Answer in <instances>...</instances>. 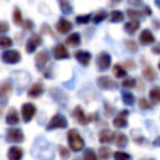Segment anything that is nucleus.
Returning <instances> with one entry per match:
<instances>
[{"label": "nucleus", "mask_w": 160, "mask_h": 160, "mask_svg": "<svg viewBox=\"0 0 160 160\" xmlns=\"http://www.w3.org/2000/svg\"><path fill=\"white\" fill-rule=\"evenodd\" d=\"M68 144H69L70 150H72L75 152L81 151L85 146V141L76 129H70L68 131Z\"/></svg>", "instance_id": "obj_1"}, {"label": "nucleus", "mask_w": 160, "mask_h": 160, "mask_svg": "<svg viewBox=\"0 0 160 160\" xmlns=\"http://www.w3.org/2000/svg\"><path fill=\"white\" fill-rule=\"evenodd\" d=\"M34 148H36V156L40 160H52L54 159V151L52 148L50 146V144L42 139V144H40V139H38L34 142Z\"/></svg>", "instance_id": "obj_2"}, {"label": "nucleus", "mask_w": 160, "mask_h": 160, "mask_svg": "<svg viewBox=\"0 0 160 160\" xmlns=\"http://www.w3.org/2000/svg\"><path fill=\"white\" fill-rule=\"evenodd\" d=\"M68 119L60 114V112H56L52 115V118L49 120L48 125H46V130H55V129H65L68 128Z\"/></svg>", "instance_id": "obj_3"}, {"label": "nucleus", "mask_w": 160, "mask_h": 160, "mask_svg": "<svg viewBox=\"0 0 160 160\" xmlns=\"http://www.w3.org/2000/svg\"><path fill=\"white\" fill-rule=\"evenodd\" d=\"M0 60L5 64H9V65H14V64H18L20 60H21V55L18 50H14V49H8V50H4L0 55Z\"/></svg>", "instance_id": "obj_4"}, {"label": "nucleus", "mask_w": 160, "mask_h": 160, "mask_svg": "<svg viewBox=\"0 0 160 160\" xmlns=\"http://www.w3.org/2000/svg\"><path fill=\"white\" fill-rule=\"evenodd\" d=\"M5 138H6V141L11 142V144H20V142H22L25 140L24 131L20 128H16V126L10 128L6 131V136Z\"/></svg>", "instance_id": "obj_5"}, {"label": "nucleus", "mask_w": 160, "mask_h": 160, "mask_svg": "<svg viewBox=\"0 0 160 160\" xmlns=\"http://www.w3.org/2000/svg\"><path fill=\"white\" fill-rule=\"evenodd\" d=\"M50 54L48 50H40L39 52H36L35 55V66L39 71H45L46 69V64L50 60Z\"/></svg>", "instance_id": "obj_6"}, {"label": "nucleus", "mask_w": 160, "mask_h": 160, "mask_svg": "<svg viewBox=\"0 0 160 160\" xmlns=\"http://www.w3.org/2000/svg\"><path fill=\"white\" fill-rule=\"evenodd\" d=\"M111 66V55L106 51H101L96 56V68L99 71H106Z\"/></svg>", "instance_id": "obj_7"}, {"label": "nucleus", "mask_w": 160, "mask_h": 160, "mask_svg": "<svg viewBox=\"0 0 160 160\" xmlns=\"http://www.w3.org/2000/svg\"><path fill=\"white\" fill-rule=\"evenodd\" d=\"M96 85L101 90H115L118 88L116 81L114 79H111L110 76H106V75L99 76L96 79Z\"/></svg>", "instance_id": "obj_8"}, {"label": "nucleus", "mask_w": 160, "mask_h": 160, "mask_svg": "<svg viewBox=\"0 0 160 160\" xmlns=\"http://www.w3.org/2000/svg\"><path fill=\"white\" fill-rule=\"evenodd\" d=\"M36 114V106L32 102H24L21 105V116L24 122H30Z\"/></svg>", "instance_id": "obj_9"}, {"label": "nucleus", "mask_w": 160, "mask_h": 160, "mask_svg": "<svg viewBox=\"0 0 160 160\" xmlns=\"http://www.w3.org/2000/svg\"><path fill=\"white\" fill-rule=\"evenodd\" d=\"M42 42V39H41V35L39 34H32L25 42V50L28 54H32L35 52V50L41 45Z\"/></svg>", "instance_id": "obj_10"}, {"label": "nucleus", "mask_w": 160, "mask_h": 160, "mask_svg": "<svg viewBox=\"0 0 160 160\" xmlns=\"http://www.w3.org/2000/svg\"><path fill=\"white\" fill-rule=\"evenodd\" d=\"M51 52H52V56L56 59V60H64V59H69L70 58V52L66 48L65 44H56L52 46L51 49Z\"/></svg>", "instance_id": "obj_11"}, {"label": "nucleus", "mask_w": 160, "mask_h": 160, "mask_svg": "<svg viewBox=\"0 0 160 160\" xmlns=\"http://www.w3.org/2000/svg\"><path fill=\"white\" fill-rule=\"evenodd\" d=\"M128 115H129V110L126 109H122L121 111H119V114L112 119V125L118 129H124L129 125L128 122Z\"/></svg>", "instance_id": "obj_12"}, {"label": "nucleus", "mask_w": 160, "mask_h": 160, "mask_svg": "<svg viewBox=\"0 0 160 160\" xmlns=\"http://www.w3.org/2000/svg\"><path fill=\"white\" fill-rule=\"evenodd\" d=\"M74 118L78 120V122L79 124H81V125H88L90 121H92V116L91 115H86L85 112H84V110L81 109V106H76L75 109H74Z\"/></svg>", "instance_id": "obj_13"}, {"label": "nucleus", "mask_w": 160, "mask_h": 160, "mask_svg": "<svg viewBox=\"0 0 160 160\" xmlns=\"http://www.w3.org/2000/svg\"><path fill=\"white\" fill-rule=\"evenodd\" d=\"M139 42H140L142 46L152 45V44L155 42V36H154L152 31L149 30V29L141 30V32H140V35H139Z\"/></svg>", "instance_id": "obj_14"}, {"label": "nucleus", "mask_w": 160, "mask_h": 160, "mask_svg": "<svg viewBox=\"0 0 160 160\" xmlns=\"http://www.w3.org/2000/svg\"><path fill=\"white\" fill-rule=\"evenodd\" d=\"M72 55L78 60V62L80 65H82V66H88L90 64V61H91V58H92L91 52H89L86 50H76Z\"/></svg>", "instance_id": "obj_15"}, {"label": "nucleus", "mask_w": 160, "mask_h": 160, "mask_svg": "<svg viewBox=\"0 0 160 160\" xmlns=\"http://www.w3.org/2000/svg\"><path fill=\"white\" fill-rule=\"evenodd\" d=\"M44 91H45V88H44L42 82H41V81H36V82H34V84L29 88V90H28V96L31 98V99H38V98H40V96L44 94Z\"/></svg>", "instance_id": "obj_16"}, {"label": "nucleus", "mask_w": 160, "mask_h": 160, "mask_svg": "<svg viewBox=\"0 0 160 160\" xmlns=\"http://www.w3.org/2000/svg\"><path fill=\"white\" fill-rule=\"evenodd\" d=\"M55 28H56V30H58L60 34L65 35V34H68V32L71 31V29H72V24H71L66 18L62 16V18H60V19L58 20Z\"/></svg>", "instance_id": "obj_17"}, {"label": "nucleus", "mask_w": 160, "mask_h": 160, "mask_svg": "<svg viewBox=\"0 0 160 160\" xmlns=\"http://www.w3.org/2000/svg\"><path fill=\"white\" fill-rule=\"evenodd\" d=\"M5 121H6V124L10 125L11 128L19 124V121H20V116H19V114H18V111H16L15 108H10V109L8 110L6 116H5Z\"/></svg>", "instance_id": "obj_18"}, {"label": "nucleus", "mask_w": 160, "mask_h": 160, "mask_svg": "<svg viewBox=\"0 0 160 160\" xmlns=\"http://www.w3.org/2000/svg\"><path fill=\"white\" fill-rule=\"evenodd\" d=\"M6 156H8L9 160H22L24 150L18 145H12V146L9 148Z\"/></svg>", "instance_id": "obj_19"}, {"label": "nucleus", "mask_w": 160, "mask_h": 160, "mask_svg": "<svg viewBox=\"0 0 160 160\" xmlns=\"http://www.w3.org/2000/svg\"><path fill=\"white\" fill-rule=\"evenodd\" d=\"M112 142H114L115 146H118L119 149H124V148H126L128 144H129V138H128L124 132L118 131V132H114V140H112Z\"/></svg>", "instance_id": "obj_20"}, {"label": "nucleus", "mask_w": 160, "mask_h": 160, "mask_svg": "<svg viewBox=\"0 0 160 160\" xmlns=\"http://www.w3.org/2000/svg\"><path fill=\"white\" fill-rule=\"evenodd\" d=\"M12 90V84L10 80H5L0 82V100H5L9 98Z\"/></svg>", "instance_id": "obj_21"}, {"label": "nucleus", "mask_w": 160, "mask_h": 160, "mask_svg": "<svg viewBox=\"0 0 160 160\" xmlns=\"http://www.w3.org/2000/svg\"><path fill=\"white\" fill-rule=\"evenodd\" d=\"M81 44V36L79 32H72L65 39V45L70 48H78Z\"/></svg>", "instance_id": "obj_22"}, {"label": "nucleus", "mask_w": 160, "mask_h": 160, "mask_svg": "<svg viewBox=\"0 0 160 160\" xmlns=\"http://www.w3.org/2000/svg\"><path fill=\"white\" fill-rule=\"evenodd\" d=\"M112 140H114V132H112L111 130H109V129H102V130L99 132V141H100L101 144L106 145V144L112 142Z\"/></svg>", "instance_id": "obj_23"}, {"label": "nucleus", "mask_w": 160, "mask_h": 160, "mask_svg": "<svg viewBox=\"0 0 160 160\" xmlns=\"http://www.w3.org/2000/svg\"><path fill=\"white\" fill-rule=\"evenodd\" d=\"M140 29V21H136V20H130L128 22L124 24V31L128 34V35H134L138 30Z\"/></svg>", "instance_id": "obj_24"}, {"label": "nucleus", "mask_w": 160, "mask_h": 160, "mask_svg": "<svg viewBox=\"0 0 160 160\" xmlns=\"http://www.w3.org/2000/svg\"><path fill=\"white\" fill-rule=\"evenodd\" d=\"M142 78L148 81H154L156 79V71L151 65H145L142 69Z\"/></svg>", "instance_id": "obj_25"}, {"label": "nucleus", "mask_w": 160, "mask_h": 160, "mask_svg": "<svg viewBox=\"0 0 160 160\" xmlns=\"http://www.w3.org/2000/svg\"><path fill=\"white\" fill-rule=\"evenodd\" d=\"M149 99L152 105H156L160 102V88L159 86H152L149 91Z\"/></svg>", "instance_id": "obj_26"}, {"label": "nucleus", "mask_w": 160, "mask_h": 160, "mask_svg": "<svg viewBox=\"0 0 160 160\" xmlns=\"http://www.w3.org/2000/svg\"><path fill=\"white\" fill-rule=\"evenodd\" d=\"M112 75L116 78V79H125L126 78V69L120 65V64H115L112 66Z\"/></svg>", "instance_id": "obj_27"}, {"label": "nucleus", "mask_w": 160, "mask_h": 160, "mask_svg": "<svg viewBox=\"0 0 160 160\" xmlns=\"http://www.w3.org/2000/svg\"><path fill=\"white\" fill-rule=\"evenodd\" d=\"M12 21L15 25H19V26H22L24 24V19H22V14H21V10L15 6L12 9Z\"/></svg>", "instance_id": "obj_28"}, {"label": "nucleus", "mask_w": 160, "mask_h": 160, "mask_svg": "<svg viewBox=\"0 0 160 160\" xmlns=\"http://www.w3.org/2000/svg\"><path fill=\"white\" fill-rule=\"evenodd\" d=\"M109 18H110V21H111V22H121V21H124L125 15H124V12L120 11V10H112V11L109 14Z\"/></svg>", "instance_id": "obj_29"}, {"label": "nucleus", "mask_w": 160, "mask_h": 160, "mask_svg": "<svg viewBox=\"0 0 160 160\" xmlns=\"http://www.w3.org/2000/svg\"><path fill=\"white\" fill-rule=\"evenodd\" d=\"M82 159L84 160H100L99 159V155L95 152V150L94 149H91V148H86L85 150H84V152H82Z\"/></svg>", "instance_id": "obj_30"}, {"label": "nucleus", "mask_w": 160, "mask_h": 160, "mask_svg": "<svg viewBox=\"0 0 160 160\" xmlns=\"http://www.w3.org/2000/svg\"><path fill=\"white\" fill-rule=\"evenodd\" d=\"M59 5H60V10L62 14L69 15L72 12V6L69 0H59Z\"/></svg>", "instance_id": "obj_31"}, {"label": "nucleus", "mask_w": 160, "mask_h": 160, "mask_svg": "<svg viewBox=\"0 0 160 160\" xmlns=\"http://www.w3.org/2000/svg\"><path fill=\"white\" fill-rule=\"evenodd\" d=\"M108 16H109V14H108L105 10H99V11H96V12H95V15L92 16V19H91V20H92V22H94V24H100V22H101V21H104Z\"/></svg>", "instance_id": "obj_32"}, {"label": "nucleus", "mask_w": 160, "mask_h": 160, "mask_svg": "<svg viewBox=\"0 0 160 160\" xmlns=\"http://www.w3.org/2000/svg\"><path fill=\"white\" fill-rule=\"evenodd\" d=\"M121 100H122V102L125 105H134L135 96L131 92H129V91H122L121 92Z\"/></svg>", "instance_id": "obj_33"}, {"label": "nucleus", "mask_w": 160, "mask_h": 160, "mask_svg": "<svg viewBox=\"0 0 160 160\" xmlns=\"http://www.w3.org/2000/svg\"><path fill=\"white\" fill-rule=\"evenodd\" d=\"M125 14H126L125 16L130 18L131 20H136V21H139L142 18V12L139 11V10H135V9H128Z\"/></svg>", "instance_id": "obj_34"}, {"label": "nucleus", "mask_w": 160, "mask_h": 160, "mask_svg": "<svg viewBox=\"0 0 160 160\" xmlns=\"http://www.w3.org/2000/svg\"><path fill=\"white\" fill-rule=\"evenodd\" d=\"M12 46V40L11 38L6 36V35H0V49L8 50L9 48Z\"/></svg>", "instance_id": "obj_35"}, {"label": "nucleus", "mask_w": 160, "mask_h": 160, "mask_svg": "<svg viewBox=\"0 0 160 160\" xmlns=\"http://www.w3.org/2000/svg\"><path fill=\"white\" fill-rule=\"evenodd\" d=\"M98 155H99V159L100 160H109L110 156H111V151L108 146H101L98 151Z\"/></svg>", "instance_id": "obj_36"}, {"label": "nucleus", "mask_w": 160, "mask_h": 160, "mask_svg": "<svg viewBox=\"0 0 160 160\" xmlns=\"http://www.w3.org/2000/svg\"><path fill=\"white\" fill-rule=\"evenodd\" d=\"M112 158H114V160H131V155L125 151H121V150L115 151L112 154Z\"/></svg>", "instance_id": "obj_37"}, {"label": "nucleus", "mask_w": 160, "mask_h": 160, "mask_svg": "<svg viewBox=\"0 0 160 160\" xmlns=\"http://www.w3.org/2000/svg\"><path fill=\"white\" fill-rule=\"evenodd\" d=\"M91 19H92L91 14H86V15H78V16L75 18V22H76V24H79V25H85V24H88Z\"/></svg>", "instance_id": "obj_38"}, {"label": "nucleus", "mask_w": 160, "mask_h": 160, "mask_svg": "<svg viewBox=\"0 0 160 160\" xmlns=\"http://www.w3.org/2000/svg\"><path fill=\"white\" fill-rule=\"evenodd\" d=\"M125 48L129 50V51H131V52H136L138 51V49H139V45H138V42L135 41V40H125Z\"/></svg>", "instance_id": "obj_39"}, {"label": "nucleus", "mask_w": 160, "mask_h": 160, "mask_svg": "<svg viewBox=\"0 0 160 160\" xmlns=\"http://www.w3.org/2000/svg\"><path fill=\"white\" fill-rule=\"evenodd\" d=\"M121 85H122L124 88H126V89H131V88H134V86L136 85V80H135L134 78H128V76H126V78L122 80Z\"/></svg>", "instance_id": "obj_40"}, {"label": "nucleus", "mask_w": 160, "mask_h": 160, "mask_svg": "<svg viewBox=\"0 0 160 160\" xmlns=\"http://www.w3.org/2000/svg\"><path fill=\"white\" fill-rule=\"evenodd\" d=\"M139 106H140V109H142V110H149V109L152 108V104L149 102L145 98H141V99H139Z\"/></svg>", "instance_id": "obj_41"}, {"label": "nucleus", "mask_w": 160, "mask_h": 160, "mask_svg": "<svg viewBox=\"0 0 160 160\" xmlns=\"http://www.w3.org/2000/svg\"><path fill=\"white\" fill-rule=\"evenodd\" d=\"M59 155L61 159H69L70 158V149L65 146H59Z\"/></svg>", "instance_id": "obj_42"}, {"label": "nucleus", "mask_w": 160, "mask_h": 160, "mask_svg": "<svg viewBox=\"0 0 160 160\" xmlns=\"http://www.w3.org/2000/svg\"><path fill=\"white\" fill-rule=\"evenodd\" d=\"M9 29H10L9 22L0 20V35H2V34H5V32H8V31H9Z\"/></svg>", "instance_id": "obj_43"}, {"label": "nucleus", "mask_w": 160, "mask_h": 160, "mask_svg": "<svg viewBox=\"0 0 160 160\" xmlns=\"http://www.w3.org/2000/svg\"><path fill=\"white\" fill-rule=\"evenodd\" d=\"M32 26H34V22H32L30 19H25V20H24L22 28H24L25 30H31V29H32Z\"/></svg>", "instance_id": "obj_44"}, {"label": "nucleus", "mask_w": 160, "mask_h": 160, "mask_svg": "<svg viewBox=\"0 0 160 160\" xmlns=\"http://www.w3.org/2000/svg\"><path fill=\"white\" fill-rule=\"evenodd\" d=\"M104 110H105V115L109 118V116H111V115H112L114 108H111V106H110V104H108V102H106V104L104 105Z\"/></svg>", "instance_id": "obj_45"}, {"label": "nucleus", "mask_w": 160, "mask_h": 160, "mask_svg": "<svg viewBox=\"0 0 160 160\" xmlns=\"http://www.w3.org/2000/svg\"><path fill=\"white\" fill-rule=\"evenodd\" d=\"M134 141L136 142V144H139V145H142V144H145L146 142V139L144 138V136H141V135H134Z\"/></svg>", "instance_id": "obj_46"}, {"label": "nucleus", "mask_w": 160, "mask_h": 160, "mask_svg": "<svg viewBox=\"0 0 160 160\" xmlns=\"http://www.w3.org/2000/svg\"><path fill=\"white\" fill-rule=\"evenodd\" d=\"M128 2H129L130 5H132V6H135V8L145 6V5H144V2H142V0H128Z\"/></svg>", "instance_id": "obj_47"}, {"label": "nucleus", "mask_w": 160, "mask_h": 160, "mask_svg": "<svg viewBox=\"0 0 160 160\" xmlns=\"http://www.w3.org/2000/svg\"><path fill=\"white\" fill-rule=\"evenodd\" d=\"M124 68L125 69H134L135 66H136V64H135V61L134 60H126L125 62H124Z\"/></svg>", "instance_id": "obj_48"}, {"label": "nucleus", "mask_w": 160, "mask_h": 160, "mask_svg": "<svg viewBox=\"0 0 160 160\" xmlns=\"http://www.w3.org/2000/svg\"><path fill=\"white\" fill-rule=\"evenodd\" d=\"M151 51L155 54V55H160V42H158L156 45H154L151 48Z\"/></svg>", "instance_id": "obj_49"}, {"label": "nucleus", "mask_w": 160, "mask_h": 160, "mask_svg": "<svg viewBox=\"0 0 160 160\" xmlns=\"http://www.w3.org/2000/svg\"><path fill=\"white\" fill-rule=\"evenodd\" d=\"M142 14H145V15L150 16V15L152 14V11H151V9H150L148 5H145V6H144V11H142Z\"/></svg>", "instance_id": "obj_50"}, {"label": "nucleus", "mask_w": 160, "mask_h": 160, "mask_svg": "<svg viewBox=\"0 0 160 160\" xmlns=\"http://www.w3.org/2000/svg\"><path fill=\"white\" fill-rule=\"evenodd\" d=\"M152 145H154V146L160 148V135H159V136H158V138H156V139L152 141Z\"/></svg>", "instance_id": "obj_51"}, {"label": "nucleus", "mask_w": 160, "mask_h": 160, "mask_svg": "<svg viewBox=\"0 0 160 160\" xmlns=\"http://www.w3.org/2000/svg\"><path fill=\"white\" fill-rule=\"evenodd\" d=\"M154 2H155V5H156V6H158V8L160 9V0H155Z\"/></svg>", "instance_id": "obj_52"}, {"label": "nucleus", "mask_w": 160, "mask_h": 160, "mask_svg": "<svg viewBox=\"0 0 160 160\" xmlns=\"http://www.w3.org/2000/svg\"><path fill=\"white\" fill-rule=\"evenodd\" d=\"M112 1H114V2H121L122 0H112Z\"/></svg>", "instance_id": "obj_53"}, {"label": "nucleus", "mask_w": 160, "mask_h": 160, "mask_svg": "<svg viewBox=\"0 0 160 160\" xmlns=\"http://www.w3.org/2000/svg\"><path fill=\"white\" fill-rule=\"evenodd\" d=\"M158 66H159V70H160V61H159V65Z\"/></svg>", "instance_id": "obj_54"}, {"label": "nucleus", "mask_w": 160, "mask_h": 160, "mask_svg": "<svg viewBox=\"0 0 160 160\" xmlns=\"http://www.w3.org/2000/svg\"><path fill=\"white\" fill-rule=\"evenodd\" d=\"M75 160H79V159H75Z\"/></svg>", "instance_id": "obj_55"}]
</instances>
